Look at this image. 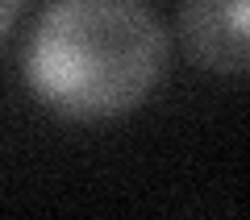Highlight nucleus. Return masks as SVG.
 I'll list each match as a JSON object with an SVG mask.
<instances>
[{
	"instance_id": "nucleus-1",
	"label": "nucleus",
	"mask_w": 250,
	"mask_h": 220,
	"mask_svg": "<svg viewBox=\"0 0 250 220\" xmlns=\"http://www.w3.org/2000/svg\"><path fill=\"white\" fill-rule=\"evenodd\" d=\"M163 67L167 29L146 0H50L25 46L34 96L71 121L138 108Z\"/></svg>"
},
{
	"instance_id": "nucleus-2",
	"label": "nucleus",
	"mask_w": 250,
	"mask_h": 220,
	"mask_svg": "<svg viewBox=\"0 0 250 220\" xmlns=\"http://www.w3.org/2000/svg\"><path fill=\"white\" fill-rule=\"evenodd\" d=\"M188 54L208 71H246V0H184L179 4Z\"/></svg>"
},
{
	"instance_id": "nucleus-3",
	"label": "nucleus",
	"mask_w": 250,
	"mask_h": 220,
	"mask_svg": "<svg viewBox=\"0 0 250 220\" xmlns=\"http://www.w3.org/2000/svg\"><path fill=\"white\" fill-rule=\"evenodd\" d=\"M21 4H25V0H0V37L9 34V25H13V21H17Z\"/></svg>"
}]
</instances>
